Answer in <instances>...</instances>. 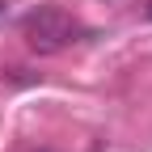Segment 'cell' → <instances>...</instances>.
Masks as SVG:
<instances>
[{
  "label": "cell",
  "instance_id": "1",
  "mask_svg": "<svg viewBox=\"0 0 152 152\" xmlns=\"http://www.w3.org/2000/svg\"><path fill=\"white\" fill-rule=\"evenodd\" d=\"M72 34H76V21H72L64 9H55V4H42V9H34L26 17V42H30L34 55L64 51L72 42Z\"/></svg>",
  "mask_w": 152,
  "mask_h": 152
},
{
  "label": "cell",
  "instance_id": "2",
  "mask_svg": "<svg viewBox=\"0 0 152 152\" xmlns=\"http://www.w3.org/2000/svg\"><path fill=\"white\" fill-rule=\"evenodd\" d=\"M148 17H152V4H148Z\"/></svg>",
  "mask_w": 152,
  "mask_h": 152
}]
</instances>
